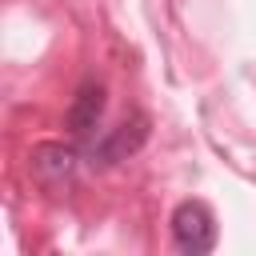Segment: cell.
<instances>
[{
	"instance_id": "6da1fadb",
	"label": "cell",
	"mask_w": 256,
	"mask_h": 256,
	"mask_svg": "<svg viewBox=\"0 0 256 256\" xmlns=\"http://www.w3.org/2000/svg\"><path fill=\"white\" fill-rule=\"evenodd\" d=\"M172 240L184 256H204L216 248V220L204 200H184L172 212Z\"/></svg>"
},
{
	"instance_id": "7a4b0ae2",
	"label": "cell",
	"mask_w": 256,
	"mask_h": 256,
	"mask_svg": "<svg viewBox=\"0 0 256 256\" xmlns=\"http://www.w3.org/2000/svg\"><path fill=\"white\" fill-rule=\"evenodd\" d=\"M144 140H148V116H144V112H132V116L120 120L108 136L92 140V144H88V156H92V164L108 168V164H120V160H128L132 152H140Z\"/></svg>"
},
{
	"instance_id": "3957f363",
	"label": "cell",
	"mask_w": 256,
	"mask_h": 256,
	"mask_svg": "<svg viewBox=\"0 0 256 256\" xmlns=\"http://www.w3.org/2000/svg\"><path fill=\"white\" fill-rule=\"evenodd\" d=\"M104 108H108V96H104V84H96V80H84L80 88H76V96H72V104H68V116H64V124H68V132L76 136V140H92V132L100 128V120H104Z\"/></svg>"
},
{
	"instance_id": "277c9868",
	"label": "cell",
	"mask_w": 256,
	"mask_h": 256,
	"mask_svg": "<svg viewBox=\"0 0 256 256\" xmlns=\"http://www.w3.org/2000/svg\"><path fill=\"white\" fill-rule=\"evenodd\" d=\"M76 168V152L64 148V144H40L32 152V172L44 180V184H64Z\"/></svg>"
}]
</instances>
